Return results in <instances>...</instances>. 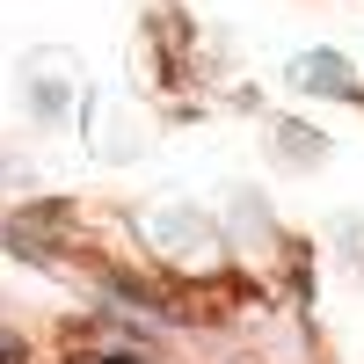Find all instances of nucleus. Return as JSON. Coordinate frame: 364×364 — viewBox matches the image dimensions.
I'll use <instances>...</instances> for the list:
<instances>
[{
  "mask_svg": "<svg viewBox=\"0 0 364 364\" xmlns=\"http://www.w3.org/2000/svg\"><path fill=\"white\" fill-rule=\"evenodd\" d=\"M0 357H8V343H0Z\"/></svg>",
  "mask_w": 364,
  "mask_h": 364,
  "instance_id": "f03ea898",
  "label": "nucleus"
},
{
  "mask_svg": "<svg viewBox=\"0 0 364 364\" xmlns=\"http://www.w3.org/2000/svg\"><path fill=\"white\" fill-rule=\"evenodd\" d=\"M102 364H132V357H102Z\"/></svg>",
  "mask_w": 364,
  "mask_h": 364,
  "instance_id": "f257e3e1",
  "label": "nucleus"
}]
</instances>
